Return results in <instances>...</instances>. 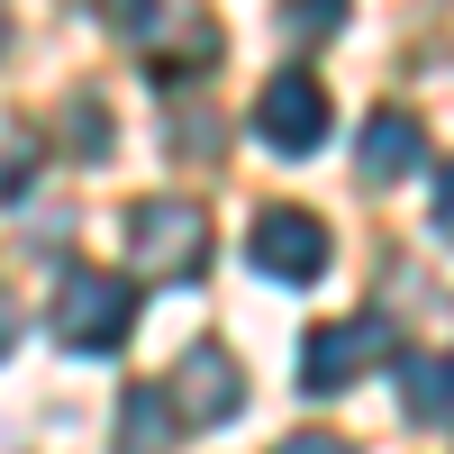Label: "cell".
Wrapping results in <instances>:
<instances>
[{
  "mask_svg": "<svg viewBox=\"0 0 454 454\" xmlns=\"http://www.w3.org/2000/svg\"><path fill=\"white\" fill-rule=\"evenodd\" d=\"M119 27L137 36V46H155V55H164V73H173V64H209V46H218V27H209V19H182V10H164V19H155V10H137V0L119 10Z\"/></svg>",
  "mask_w": 454,
  "mask_h": 454,
  "instance_id": "8",
  "label": "cell"
},
{
  "mask_svg": "<svg viewBox=\"0 0 454 454\" xmlns=\"http://www.w3.org/2000/svg\"><path fill=\"white\" fill-rule=\"evenodd\" d=\"M237 409H246V372L227 364L218 346H192L173 364V419L182 427H227Z\"/></svg>",
  "mask_w": 454,
  "mask_h": 454,
  "instance_id": "6",
  "label": "cell"
},
{
  "mask_svg": "<svg viewBox=\"0 0 454 454\" xmlns=\"http://www.w3.org/2000/svg\"><path fill=\"white\" fill-rule=\"evenodd\" d=\"M27 173H36V137L27 128H0V200L27 192Z\"/></svg>",
  "mask_w": 454,
  "mask_h": 454,
  "instance_id": "10",
  "label": "cell"
},
{
  "mask_svg": "<svg viewBox=\"0 0 454 454\" xmlns=\"http://www.w3.org/2000/svg\"><path fill=\"white\" fill-rule=\"evenodd\" d=\"M246 254H254V273H273V282H318L336 246H327V227L309 209H263L246 227Z\"/></svg>",
  "mask_w": 454,
  "mask_h": 454,
  "instance_id": "5",
  "label": "cell"
},
{
  "mask_svg": "<svg viewBox=\"0 0 454 454\" xmlns=\"http://www.w3.org/2000/svg\"><path fill=\"white\" fill-rule=\"evenodd\" d=\"M400 409L419 427H454V355H409L400 364Z\"/></svg>",
  "mask_w": 454,
  "mask_h": 454,
  "instance_id": "9",
  "label": "cell"
},
{
  "mask_svg": "<svg viewBox=\"0 0 454 454\" xmlns=\"http://www.w3.org/2000/svg\"><path fill=\"white\" fill-rule=\"evenodd\" d=\"M273 454H355V445H346V436H282Z\"/></svg>",
  "mask_w": 454,
  "mask_h": 454,
  "instance_id": "13",
  "label": "cell"
},
{
  "mask_svg": "<svg viewBox=\"0 0 454 454\" xmlns=\"http://www.w3.org/2000/svg\"><path fill=\"white\" fill-rule=\"evenodd\" d=\"M73 145H91V155H100V145H109V109H91V100H73Z\"/></svg>",
  "mask_w": 454,
  "mask_h": 454,
  "instance_id": "12",
  "label": "cell"
},
{
  "mask_svg": "<svg viewBox=\"0 0 454 454\" xmlns=\"http://www.w3.org/2000/svg\"><path fill=\"white\" fill-rule=\"evenodd\" d=\"M436 237H445V246H454V164H445V173H436Z\"/></svg>",
  "mask_w": 454,
  "mask_h": 454,
  "instance_id": "14",
  "label": "cell"
},
{
  "mask_svg": "<svg viewBox=\"0 0 454 454\" xmlns=\"http://www.w3.org/2000/svg\"><path fill=\"white\" fill-rule=\"evenodd\" d=\"M155 419H164V391H137L128 427H119V454H155Z\"/></svg>",
  "mask_w": 454,
  "mask_h": 454,
  "instance_id": "11",
  "label": "cell"
},
{
  "mask_svg": "<svg viewBox=\"0 0 454 454\" xmlns=\"http://www.w3.org/2000/svg\"><path fill=\"white\" fill-rule=\"evenodd\" d=\"M10 336H19V300L0 291V355H10Z\"/></svg>",
  "mask_w": 454,
  "mask_h": 454,
  "instance_id": "15",
  "label": "cell"
},
{
  "mask_svg": "<svg viewBox=\"0 0 454 454\" xmlns=\"http://www.w3.org/2000/svg\"><path fill=\"white\" fill-rule=\"evenodd\" d=\"M128 327H137L128 273H64V291H55V346L109 355V346H128Z\"/></svg>",
  "mask_w": 454,
  "mask_h": 454,
  "instance_id": "1",
  "label": "cell"
},
{
  "mask_svg": "<svg viewBox=\"0 0 454 454\" xmlns=\"http://www.w3.org/2000/svg\"><path fill=\"white\" fill-rule=\"evenodd\" d=\"M419 155H427V128L409 109H372L364 119V182H409Z\"/></svg>",
  "mask_w": 454,
  "mask_h": 454,
  "instance_id": "7",
  "label": "cell"
},
{
  "mask_svg": "<svg viewBox=\"0 0 454 454\" xmlns=\"http://www.w3.org/2000/svg\"><path fill=\"white\" fill-rule=\"evenodd\" d=\"M382 355H391V318H382V309L336 318V327H309V336H300V391H346V382H364Z\"/></svg>",
  "mask_w": 454,
  "mask_h": 454,
  "instance_id": "2",
  "label": "cell"
},
{
  "mask_svg": "<svg viewBox=\"0 0 454 454\" xmlns=\"http://www.w3.org/2000/svg\"><path fill=\"white\" fill-rule=\"evenodd\" d=\"M327 82H309V73H273V82L254 91V137L282 145V155H309V145L327 137Z\"/></svg>",
  "mask_w": 454,
  "mask_h": 454,
  "instance_id": "4",
  "label": "cell"
},
{
  "mask_svg": "<svg viewBox=\"0 0 454 454\" xmlns=\"http://www.w3.org/2000/svg\"><path fill=\"white\" fill-rule=\"evenodd\" d=\"M128 254L145 263V273L192 282L200 263H209V218H200L192 200H137V209H128Z\"/></svg>",
  "mask_w": 454,
  "mask_h": 454,
  "instance_id": "3",
  "label": "cell"
}]
</instances>
